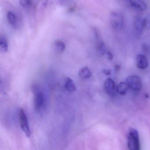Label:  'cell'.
I'll use <instances>...</instances> for the list:
<instances>
[{
	"label": "cell",
	"mask_w": 150,
	"mask_h": 150,
	"mask_svg": "<svg viewBox=\"0 0 150 150\" xmlns=\"http://www.w3.org/2000/svg\"><path fill=\"white\" fill-rule=\"evenodd\" d=\"M127 144L129 150H140L139 136L136 129L133 128L129 129L127 135Z\"/></svg>",
	"instance_id": "6da1fadb"
},
{
	"label": "cell",
	"mask_w": 150,
	"mask_h": 150,
	"mask_svg": "<svg viewBox=\"0 0 150 150\" xmlns=\"http://www.w3.org/2000/svg\"><path fill=\"white\" fill-rule=\"evenodd\" d=\"M125 82L127 83L129 88L136 92H139L142 88V82L141 79L137 75H131L126 78Z\"/></svg>",
	"instance_id": "7a4b0ae2"
},
{
	"label": "cell",
	"mask_w": 150,
	"mask_h": 150,
	"mask_svg": "<svg viewBox=\"0 0 150 150\" xmlns=\"http://www.w3.org/2000/svg\"><path fill=\"white\" fill-rule=\"evenodd\" d=\"M19 116H20V122L21 128L22 130L24 132V133L26 134L27 137H29L30 135V130L28 124L27 116L24 110L22 109H21L20 110Z\"/></svg>",
	"instance_id": "3957f363"
},
{
	"label": "cell",
	"mask_w": 150,
	"mask_h": 150,
	"mask_svg": "<svg viewBox=\"0 0 150 150\" xmlns=\"http://www.w3.org/2000/svg\"><path fill=\"white\" fill-rule=\"evenodd\" d=\"M111 24L114 28H122L123 26L124 20L121 14L117 12H114L111 14Z\"/></svg>",
	"instance_id": "277c9868"
},
{
	"label": "cell",
	"mask_w": 150,
	"mask_h": 150,
	"mask_svg": "<svg viewBox=\"0 0 150 150\" xmlns=\"http://www.w3.org/2000/svg\"><path fill=\"white\" fill-rule=\"evenodd\" d=\"M35 93V108L37 112L40 111L44 103V96L41 91H36Z\"/></svg>",
	"instance_id": "5b68a950"
},
{
	"label": "cell",
	"mask_w": 150,
	"mask_h": 150,
	"mask_svg": "<svg viewBox=\"0 0 150 150\" xmlns=\"http://www.w3.org/2000/svg\"><path fill=\"white\" fill-rule=\"evenodd\" d=\"M116 86L115 81L110 78H108L105 80L104 84V89L107 94L109 95L114 94L115 91Z\"/></svg>",
	"instance_id": "8992f818"
},
{
	"label": "cell",
	"mask_w": 150,
	"mask_h": 150,
	"mask_svg": "<svg viewBox=\"0 0 150 150\" xmlns=\"http://www.w3.org/2000/svg\"><path fill=\"white\" fill-rule=\"evenodd\" d=\"M136 65L139 69H144L147 68L148 61L146 57L143 54H138L136 57Z\"/></svg>",
	"instance_id": "52a82bcc"
},
{
	"label": "cell",
	"mask_w": 150,
	"mask_h": 150,
	"mask_svg": "<svg viewBox=\"0 0 150 150\" xmlns=\"http://www.w3.org/2000/svg\"><path fill=\"white\" fill-rule=\"evenodd\" d=\"M130 5L133 8L140 11H144L146 9V3L142 1H129Z\"/></svg>",
	"instance_id": "ba28073f"
},
{
	"label": "cell",
	"mask_w": 150,
	"mask_h": 150,
	"mask_svg": "<svg viewBox=\"0 0 150 150\" xmlns=\"http://www.w3.org/2000/svg\"><path fill=\"white\" fill-rule=\"evenodd\" d=\"M7 19L8 23L14 28L17 27V18L16 14L12 11H8L7 13Z\"/></svg>",
	"instance_id": "9c48e42d"
},
{
	"label": "cell",
	"mask_w": 150,
	"mask_h": 150,
	"mask_svg": "<svg viewBox=\"0 0 150 150\" xmlns=\"http://www.w3.org/2000/svg\"><path fill=\"white\" fill-rule=\"evenodd\" d=\"M64 86L65 88L69 92H74L76 90V86L73 80L67 77L64 81Z\"/></svg>",
	"instance_id": "30bf717a"
},
{
	"label": "cell",
	"mask_w": 150,
	"mask_h": 150,
	"mask_svg": "<svg viewBox=\"0 0 150 150\" xmlns=\"http://www.w3.org/2000/svg\"><path fill=\"white\" fill-rule=\"evenodd\" d=\"M53 48L54 51L57 53H62L65 50V44L63 41L57 40L53 43Z\"/></svg>",
	"instance_id": "8fae6325"
},
{
	"label": "cell",
	"mask_w": 150,
	"mask_h": 150,
	"mask_svg": "<svg viewBox=\"0 0 150 150\" xmlns=\"http://www.w3.org/2000/svg\"><path fill=\"white\" fill-rule=\"evenodd\" d=\"M129 86L125 82H121L118 84L116 87V91L121 95H125L129 90Z\"/></svg>",
	"instance_id": "7c38bea8"
},
{
	"label": "cell",
	"mask_w": 150,
	"mask_h": 150,
	"mask_svg": "<svg viewBox=\"0 0 150 150\" xmlns=\"http://www.w3.org/2000/svg\"><path fill=\"white\" fill-rule=\"evenodd\" d=\"M134 25L136 30L139 33H141L144 28V18L139 16H137L134 21Z\"/></svg>",
	"instance_id": "4fadbf2b"
},
{
	"label": "cell",
	"mask_w": 150,
	"mask_h": 150,
	"mask_svg": "<svg viewBox=\"0 0 150 150\" xmlns=\"http://www.w3.org/2000/svg\"><path fill=\"white\" fill-rule=\"evenodd\" d=\"M79 75L80 78L82 79H88L91 77L92 73L88 67H85L80 70Z\"/></svg>",
	"instance_id": "5bb4252c"
},
{
	"label": "cell",
	"mask_w": 150,
	"mask_h": 150,
	"mask_svg": "<svg viewBox=\"0 0 150 150\" xmlns=\"http://www.w3.org/2000/svg\"><path fill=\"white\" fill-rule=\"evenodd\" d=\"M8 45L6 38L5 37H0V51L1 52L5 53L8 50Z\"/></svg>",
	"instance_id": "9a60e30c"
},
{
	"label": "cell",
	"mask_w": 150,
	"mask_h": 150,
	"mask_svg": "<svg viewBox=\"0 0 150 150\" xmlns=\"http://www.w3.org/2000/svg\"><path fill=\"white\" fill-rule=\"evenodd\" d=\"M97 48L98 51L101 53V54H104L106 53V48H105V44L102 42V41H99L97 44Z\"/></svg>",
	"instance_id": "2e32d148"
},
{
	"label": "cell",
	"mask_w": 150,
	"mask_h": 150,
	"mask_svg": "<svg viewBox=\"0 0 150 150\" xmlns=\"http://www.w3.org/2000/svg\"><path fill=\"white\" fill-rule=\"evenodd\" d=\"M20 3L21 6L25 8H30L33 5V2L29 0H23V1H20Z\"/></svg>",
	"instance_id": "e0dca14e"
},
{
	"label": "cell",
	"mask_w": 150,
	"mask_h": 150,
	"mask_svg": "<svg viewBox=\"0 0 150 150\" xmlns=\"http://www.w3.org/2000/svg\"><path fill=\"white\" fill-rule=\"evenodd\" d=\"M144 25L145 28L150 29V16L144 18Z\"/></svg>",
	"instance_id": "ac0fdd59"
},
{
	"label": "cell",
	"mask_w": 150,
	"mask_h": 150,
	"mask_svg": "<svg viewBox=\"0 0 150 150\" xmlns=\"http://www.w3.org/2000/svg\"><path fill=\"white\" fill-rule=\"evenodd\" d=\"M102 72L106 75H110L111 74V71L109 69H104L102 71Z\"/></svg>",
	"instance_id": "d6986e66"
},
{
	"label": "cell",
	"mask_w": 150,
	"mask_h": 150,
	"mask_svg": "<svg viewBox=\"0 0 150 150\" xmlns=\"http://www.w3.org/2000/svg\"><path fill=\"white\" fill-rule=\"evenodd\" d=\"M106 54L107 55L108 59L109 60H112L113 58V56L112 55V53L110 51H108L106 52Z\"/></svg>",
	"instance_id": "ffe728a7"
},
{
	"label": "cell",
	"mask_w": 150,
	"mask_h": 150,
	"mask_svg": "<svg viewBox=\"0 0 150 150\" xmlns=\"http://www.w3.org/2000/svg\"><path fill=\"white\" fill-rule=\"evenodd\" d=\"M114 69L116 71H119L121 69V66L119 65L116 64L114 66Z\"/></svg>",
	"instance_id": "44dd1931"
}]
</instances>
